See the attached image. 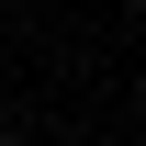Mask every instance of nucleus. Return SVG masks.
<instances>
[{"mask_svg": "<svg viewBox=\"0 0 146 146\" xmlns=\"http://www.w3.org/2000/svg\"><path fill=\"white\" fill-rule=\"evenodd\" d=\"M0 146H23V135H0Z\"/></svg>", "mask_w": 146, "mask_h": 146, "instance_id": "obj_1", "label": "nucleus"}]
</instances>
